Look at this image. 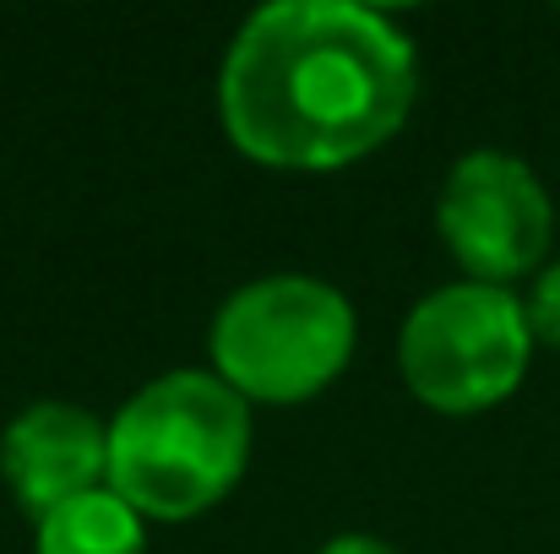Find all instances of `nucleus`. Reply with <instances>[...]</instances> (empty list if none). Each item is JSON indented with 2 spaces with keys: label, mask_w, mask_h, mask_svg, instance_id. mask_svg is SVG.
<instances>
[{
  "label": "nucleus",
  "mask_w": 560,
  "mask_h": 554,
  "mask_svg": "<svg viewBox=\"0 0 560 554\" xmlns=\"http://www.w3.org/2000/svg\"><path fill=\"white\" fill-rule=\"evenodd\" d=\"M322 554H397V550L381 544V539H365V533H343V539H332Z\"/></svg>",
  "instance_id": "nucleus-9"
},
{
  "label": "nucleus",
  "mask_w": 560,
  "mask_h": 554,
  "mask_svg": "<svg viewBox=\"0 0 560 554\" xmlns=\"http://www.w3.org/2000/svg\"><path fill=\"white\" fill-rule=\"evenodd\" d=\"M354 338V305L332 283L278 272L223 299V310L212 316L207 354L212 375L229 380L245 402L294 408L322 397L349 369Z\"/></svg>",
  "instance_id": "nucleus-3"
},
{
  "label": "nucleus",
  "mask_w": 560,
  "mask_h": 554,
  "mask_svg": "<svg viewBox=\"0 0 560 554\" xmlns=\"http://www.w3.org/2000/svg\"><path fill=\"white\" fill-rule=\"evenodd\" d=\"M534 359V327L512 288L446 283L424 294L397 338L408 391L435 413H485L506 402Z\"/></svg>",
  "instance_id": "nucleus-4"
},
{
  "label": "nucleus",
  "mask_w": 560,
  "mask_h": 554,
  "mask_svg": "<svg viewBox=\"0 0 560 554\" xmlns=\"http://www.w3.org/2000/svg\"><path fill=\"white\" fill-rule=\"evenodd\" d=\"M523 310H528L534 343H550V349H560V261H550V267L534 278V294L523 299Z\"/></svg>",
  "instance_id": "nucleus-8"
},
{
  "label": "nucleus",
  "mask_w": 560,
  "mask_h": 554,
  "mask_svg": "<svg viewBox=\"0 0 560 554\" xmlns=\"http://www.w3.org/2000/svg\"><path fill=\"white\" fill-rule=\"evenodd\" d=\"M33 554H148V528L115 490H93L38 517Z\"/></svg>",
  "instance_id": "nucleus-7"
},
{
  "label": "nucleus",
  "mask_w": 560,
  "mask_h": 554,
  "mask_svg": "<svg viewBox=\"0 0 560 554\" xmlns=\"http://www.w3.org/2000/svg\"><path fill=\"white\" fill-rule=\"evenodd\" d=\"M0 468L38 522L93 490H109V424L77 402H33L5 424Z\"/></svg>",
  "instance_id": "nucleus-6"
},
{
  "label": "nucleus",
  "mask_w": 560,
  "mask_h": 554,
  "mask_svg": "<svg viewBox=\"0 0 560 554\" xmlns=\"http://www.w3.org/2000/svg\"><path fill=\"white\" fill-rule=\"evenodd\" d=\"M250 462V402L212 369H170L109 419V490L148 522L212 511Z\"/></svg>",
  "instance_id": "nucleus-2"
},
{
  "label": "nucleus",
  "mask_w": 560,
  "mask_h": 554,
  "mask_svg": "<svg viewBox=\"0 0 560 554\" xmlns=\"http://www.w3.org/2000/svg\"><path fill=\"white\" fill-rule=\"evenodd\" d=\"M435 228L468 283L512 288L528 272H545L556 239V207L545 180L495 148H479L452 164L435 196Z\"/></svg>",
  "instance_id": "nucleus-5"
},
{
  "label": "nucleus",
  "mask_w": 560,
  "mask_h": 554,
  "mask_svg": "<svg viewBox=\"0 0 560 554\" xmlns=\"http://www.w3.org/2000/svg\"><path fill=\"white\" fill-rule=\"evenodd\" d=\"M413 38L375 5L278 0L245 16L218 71L229 142L294 175H327L386 148L413 109Z\"/></svg>",
  "instance_id": "nucleus-1"
}]
</instances>
